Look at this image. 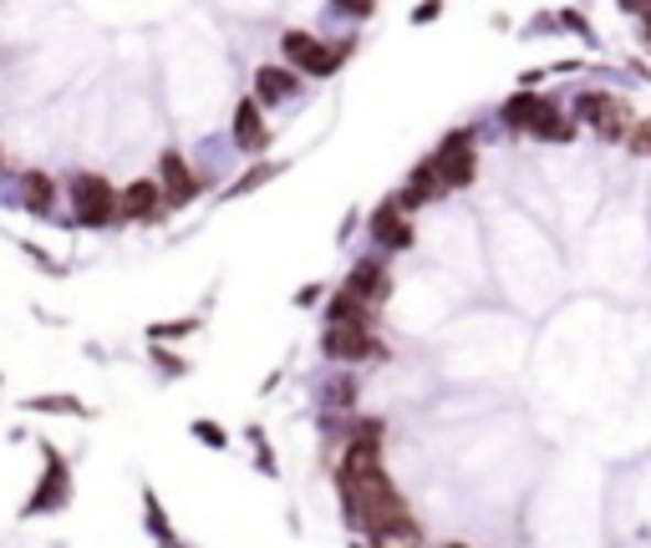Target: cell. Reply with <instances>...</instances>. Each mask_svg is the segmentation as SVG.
<instances>
[{"label":"cell","instance_id":"obj_1","mask_svg":"<svg viewBox=\"0 0 651 548\" xmlns=\"http://www.w3.org/2000/svg\"><path fill=\"white\" fill-rule=\"evenodd\" d=\"M62 198H67V223L72 229H87V234H107L118 229V183L107 173H93V168H77L67 173L62 183Z\"/></svg>","mask_w":651,"mask_h":548},{"label":"cell","instance_id":"obj_2","mask_svg":"<svg viewBox=\"0 0 651 548\" xmlns=\"http://www.w3.org/2000/svg\"><path fill=\"white\" fill-rule=\"evenodd\" d=\"M427 163H433V173L443 183V198L474 188L479 183V132L474 128L443 132L438 143H433V153H427Z\"/></svg>","mask_w":651,"mask_h":548},{"label":"cell","instance_id":"obj_3","mask_svg":"<svg viewBox=\"0 0 651 548\" xmlns=\"http://www.w3.org/2000/svg\"><path fill=\"white\" fill-rule=\"evenodd\" d=\"M346 56H351V41H341V46H332V41H321L316 31H280V62L291 66V72H301V77L311 81H326L336 77L346 66Z\"/></svg>","mask_w":651,"mask_h":548},{"label":"cell","instance_id":"obj_4","mask_svg":"<svg viewBox=\"0 0 651 548\" xmlns=\"http://www.w3.org/2000/svg\"><path fill=\"white\" fill-rule=\"evenodd\" d=\"M67 508H72V462L62 457V447L41 442V478L15 518H52V513H67Z\"/></svg>","mask_w":651,"mask_h":548},{"label":"cell","instance_id":"obj_5","mask_svg":"<svg viewBox=\"0 0 651 548\" xmlns=\"http://www.w3.org/2000/svg\"><path fill=\"white\" fill-rule=\"evenodd\" d=\"M321 355L332 365H387L392 361V346L382 340V330H361V326H321Z\"/></svg>","mask_w":651,"mask_h":548},{"label":"cell","instance_id":"obj_6","mask_svg":"<svg viewBox=\"0 0 651 548\" xmlns=\"http://www.w3.org/2000/svg\"><path fill=\"white\" fill-rule=\"evenodd\" d=\"M159 188H163V209L169 213H184V209H194L199 204V194H204V178L194 173V163H188L178 147H163L159 153Z\"/></svg>","mask_w":651,"mask_h":548},{"label":"cell","instance_id":"obj_7","mask_svg":"<svg viewBox=\"0 0 651 548\" xmlns=\"http://www.w3.org/2000/svg\"><path fill=\"white\" fill-rule=\"evenodd\" d=\"M367 234H372V244L382 249V254H408L412 244H417V229H412V213L402 209L398 198L387 194L372 204V213H367Z\"/></svg>","mask_w":651,"mask_h":548},{"label":"cell","instance_id":"obj_8","mask_svg":"<svg viewBox=\"0 0 651 548\" xmlns=\"http://www.w3.org/2000/svg\"><path fill=\"white\" fill-rule=\"evenodd\" d=\"M341 289H351V295H361L367 305L382 310V305L392 300L398 280H392V270H387L382 254H357V260L346 264V274H341Z\"/></svg>","mask_w":651,"mask_h":548},{"label":"cell","instance_id":"obj_9","mask_svg":"<svg viewBox=\"0 0 651 548\" xmlns=\"http://www.w3.org/2000/svg\"><path fill=\"white\" fill-rule=\"evenodd\" d=\"M229 143L240 147V157H265L270 153V122H265V107L254 97H240L235 112H229Z\"/></svg>","mask_w":651,"mask_h":548},{"label":"cell","instance_id":"obj_10","mask_svg":"<svg viewBox=\"0 0 651 548\" xmlns=\"http://www.w3.org/2000/svg\"><path fill=\"white\" fill-rule=\"evenodd\" d=\"M118 219H122V223H138V229H153V223L169 219L159 178H133V183H122V188H118Z\"/></svg>","mask_w":651,"mask_h":548},{"label":"cell","instance_id":"obj_11","mask_svg":"<svg viewBox=\"0 0 651 548\" xmlns=\"http://www.w3.org/2000/svg\"><path fill=\"white\" fill-rule=\"evenodd\" d=\"M15 204H21L31 219H56L62 183H56L46 168H21V173H15Z\"/></svg>","mask_w":651,"mask_h":548},{"label":"cell","instance_id":"obj_12","mask_svg":"<svg viewBox=\"0 0 651 548\" xmlns=\"http://www.w3.org/2000/svg\"><path fill=\"white\" fill-rule=\"evenodd\" d=\"M306 91V77L301 72H291L285 62H265V66H254V102L260 107H285V102H295Z\"/></svg>","mask_w":651,"mask_h":548},{"label":"cell","instance_id":"obj_13","mask_svg":"<svg viewBox=\"0 0 651 548\" xmlns=\"http://www.w3.org/2000/svg\"><path fill=\"white\" fill-rule=\"evenodd\" d=\"M321 320L326 326H361V330H382V310L377 305H367L361 295H351V289L336 285L326 300H321Z\"/></svg>","mask_w":651,"mask_h":548},{"label":"cell","instance_id":"obj_14","mask_svg":"<svg viewBox=\"0 0 651 548\" xmlns=\"http://www.w3.org/2000/svg\"><path fill=\"white\" fill-rule=\"evenodd\" d=\"M545 107H550V97L545 91H524V87H514L499 102V128L504 132H514V138H530V128L540 118H545Z\"/></svg>","mask_w":651,"mask_h":548},{"label":"cell","instance_id":"obj_15","mask_svg":"<svg viewBox=\"0 0 651 548\" xmlns=\"http://www.w3.org/2000/svg\"><path fill=\"white\" fill-rule=\"evenodd\" d=\"M392 198H398L408 213H417V209H427V204H438L443 198V183H438V173H433V163H427V153L408 168V178L392 188Z\"/></svg>","mask_w":651,"mask_h":548},{"label":"cell","instance_id":"obj_16","mask_svg":"<svg viewBox=\"0 0 651 548\" xmlns=\"http://www.w3.org/2000/svg\"><path fill=\"white\" fill-rule=\"evenodd\" d=\"M280 173H291V157H254L250 168H245L240 178L229 183V188H225L219 198H225V204H235V198H250V194H260L265 183H275Z\"/></svg>","mask_w":651,"mask_h":548},{"label":"cell","instance_id":"obj_17","mask_svg":"<svg viewBox=\"0 0 651 548\" xmlns=\"http://www.w3.org/2000/svg\"><path fill=\"white\" fill-rule=\"evenodd\" d=\"M575 138H581V122L565 112V107L550 97V107H545V118L530 128V143H550V147H571Z\"/></svg>","mask_w":651,"mask_h":548},{"label":"cell","instance_id":"obj_18","mask_svg":"<svg viewBox=\"0 0 651 548\" xmlns=\"http://www.w3.org/2000/svg\"><path fill=\"white\" fill-rule=\"evenodd\" d=\"M21 412L31 417H93V406L72 392H41V396H21Z\"/></svg>","mask_w":651,"mask_h":548},{"label":"cell","instance_id":"obj_19","mask_svg":"<svg viewBox=\"0 0 651 548\" xmlns=\"http://www.w3.org/2000/svg\"><path fill=\"white\" fill-rule=\"evenodd\" d=\"M621 107V97H611V91H600V87H585L571 97V118L581 122V128H596V122H606Z\"/></svg>","mask_w":651,"mask_h":548},{"label":"cell","instance_id":"obj_20","mask_svg":"<svg viewBox=\"0 0 651 548\" xmlns=\"http://www.w3.org/2000/svg\"><path fill=\"white\" fill-rule=\"evenodd\" d=\"M357 396H361V381H357V371H346V365H341V376H326L316 386V402L326 406V412H351Z\"/></svg>","mask_w":651,"mask_h":548},{"label":"cell","instance_id":"obj_21","mask_svg":"<svg viewBox=\"0 0 651 548\" xmlns=\"http://www.w3.org/2000/svg\"><path fill=\"white\" fill-rule=\"evenodd\" d=\"M143 513H148V534L159 538L163 548H184V544H178V534H173V523H169V513H163V503H159V493H153V487H143Z\"/></svg>","mask_w":651,"mask_h":548},{"label":"cell","instance_id":"obj_22","mask_svg":"<svg viewBox=\"0 0 651 548\" xmlns=\"http://www.w3.org/2000/svg\"><path fill=\"white\" fill-rule=\"evenodd\" d=\"M148 365H153V371H159L163 381H184L188 371H194V365H188L178 351H169L163 340H148Z\"/></svg>","mask_w":651,"mask_h":548},{"label":"cell","instance_id":"obj_23","mask_svg":"<svg viewBox=\"0 0 651 548\" xmlns=\"http://www.w3.org/2000/svg\"><path fill=\"white\" fill-rule=\"evenodd\" d=\"M204 330V315H184V320H153L148 326V340H188Z\"/></svg>","mask_w":651,"mask_h":548},{"label":"cell","instance_id":"obj_24","mask_svg":"<svg viewBox=\"0 0 651 548\" xmlns=\"http://www.w3.org/2000/svg\"><path fill=\"white\" fill-rule=\"evenodd\" d=\"M188 437H194L199 447H209V452H229V431L214 417H194L188 421Z\"/></svg>","mask_w":651,"mask_h":548},{"label":"cell","instance_id":"obj_25","mask_svg":"<svg viewBox=\"0 0 651 548\" xmlns=\"http://www.w3.org/2000/svg\"><path fill=\"white\" fill-rule=\"evenodd\" d=\"M631 122H637V118H631V102H621V107L611 112V118H606V122H596L590 132H596L600 143H626V132H631Z\"/></svg>","mask_w":651,"mask_h":548},{"label":"cell","instance_id":"obj_26","mask_svg":"<svg viewBox=\"0 0 651 548\" xmlns=\"http://www.w3.org/2000/svg\"><path fill=\"white\" fill-rule=\"evenodd\" d=\"M626 153L631 157H651V118H637L631 122V132H626Z\"/></svg>","mask_w":651,"mask_h":548},{"label":"cell","instance_id":"obj_27","mask_svg":"<svg viewBox=\"0 0 651 548\" xmlns=\"http://www.w3.org/2000/svg\"><path fill=\"white\" fill-rule=\"evenodd\" d=\"M332 11L346 15V21H372V15H377V0H332Z\"/></svg>","mask_w":651,"mask_h":548},{"label":"cell","instance_id":"obj_28","mask_svg":"<svg viewBox=\"0 0 651 548\" xmlns=\"http://www.w3.org/2000/svg\"><path fill=\"white\" fill-rule=\"evenodd\" d=\"M245 437H250V447H254V462H260V472H265V478H275V457H270L265 431H260V427H250Z\"/></svg>","mask_w":651,"mask_h":548},{"label":"cell","instance_id":"obj_29","mask_svg":"<svg viewBox=\"0 0 651 548\" xmlns=\"http://www.w3.org/2000/svg\"><path fill=\"white\" fill-rule=\"evenodd\" d=\"M560 26H565V31H575V36H581L585 46H596V31H590V21H585L581 11H560Z\"/></svg>","mask_w":651,"mask_h":548},{"label":"cell","instance_id":"obj_30","mask_svg":"<svg viewBox=\"0 0 651 548\" xmlns=\"http://www.w3.org/2000/svg\"><path fill=\"white\" fill-rule=\"evenodd\" d=\"M21 254H31V260H36L46 274H56V280L67 274V264H62V260H52V254H46V249H41V244H26V239H21Z\"/></svg>","mask_w":651,"mask_h":548},{"label":"cell","instance_id":"obj_31","mask_svg":"<svg viewBox=\"0 0 651 548\" xmlns=\"http://www.w3.org/2000/svg\"><path fill=\"white\" fill-rule=\"evenodd\" d=\"M321 300H326V280H311V285L295 289V305H301V310H311V305H321Z\"/></svg>","mask_w":651,"mask_h":548},{"label":"cell","instance_id":"obj_32","mask_svg":"<svg viewBox=\"0 0 651 548\" xmlns=\"http://www.w3.org/2000/svg\"><path fill=\"white\" fill-rule=\"evenodd\" d=\"M438 15H443V0H423V6L412 11V26H433Z\"/></svg>","mask_w":651,"mask_h":548},{"label":"cell","instance_id":"obj_33","mask_svg":"<svg viewBox=\"0 0 651 548\" xmlns=\"http://www.w3.org/2000/svg\"><path fill=\"white\" fill-rule=\"evenodd\" d=\"M647 6H651V0H616V11H626V15H641Z\"/></svg>","mask_w":651,"mask_h":548},{"label":"cell","instance_id":"obj_34","mask_svg":"<svg viewBox=\"0 0 651 548\" xmlns=\"http://www.w3.org/2000/svg\"><path fill=\"white\" fill-rule=\"evenodd\" d=\"M641 21V52H651V15H637Z\"/></svg>","mask_w":651,"mask_h":548},{"label":"cell","instance_id":"obj_35","mask_svg":"<svg viewBox=\"0 0 651 548\" xmlns=\"http://www.w3.org/2000/svg\"><path fill=\"white\" fill-rule=\"evenodd\" d=\"M0 173H6V147H0Z\"/></svg>","mask_w":651,"mask_h":548},{"label":"cell","instance_id":"obj_36","mask_svg":"<svg viewBox=\"0 0 651 548\" xmlns=\"http://www.w3.org/2000/svg\"><path fill=\"white\" fill-rule=\"evenodd\" d=\"M443 548H468V544H443Z\"/></svg>","mask_w":651,"mask_h":548},{"label":"cell","instance_id":"obj_37","mask_svg":"<svg viewBox=\"0 0 651 548\" xmlns=\"http://www.w3.org/2000/svg\"><path fill=\"white\" fill-rule=\"evenodd\" d=\"M641 15H651V6H647V11H641Z\"/></svg>","mask_w":651,"mask_h":548},{"label":"cell","instance_id":"obj_38","mask_svg":"<svg viewBox=\"0 0 651 548\" xmlns=\"http://www.w3.org/2000/svg\"><path fill=\"white\" fill-rule=\"evenodd\" d=\"M408 548H417V544H408Z\"/></svg>","mask_w":651,"mask_h":548}]
</instances>
